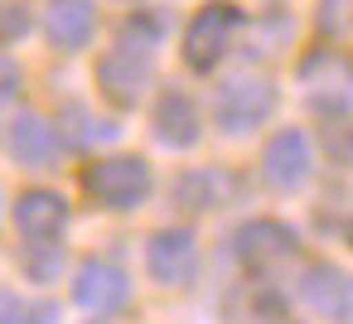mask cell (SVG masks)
<instances>
[{
    "instance_id": "cell-1",
    "label": "cell",
    "mask_w": 353,
    "mask_h": 324,
    "mask_svg": "<svg viewBox=\"0 0 353 324\" xmlns=\"http://www.w3.org/2000/svg\"><path fill=\"white\" fill-rule=\"evenodd\" d=\"M247 15L237 0H203V6L189 15V25L179 30V54L189 73H218L223 59L242 44Z\"/></svg>"
},
{
    "instance_id": "cell-2",
    "label": "cell",
    "mask_w": 353,
    "mask_h": 324,
    "mask_svg": "<svg viewBox=\"0 0 353 324\" xmlns=\"http://www.w3.org/2000/svg\"><path fill=\"white\" fill-rule=\"evenodd\" d=\"M276 102H281V92H276V83L266 73H252V68L232 73L213 92V126L228 141H247L276 117Z\"/></svg>"
},
{
    "instance_id": "cell-3",
    "label": "cell",
    "mask_w": 353,
    "mask_h": 324,
    "mask_svg": "<svg viewBox=\"0 0 353 324\" xmlns=\"http://www.w3.org/2000/svg\"><path fill=\"white\" fill-rule=\"evenodd\" d=\"M295 88L300 102L324 121V117H348L353 112V59L339 49H310L295 63Z\"/></svg>"
},
{
    "instance_id": "cell-4",
    "label": "cell",
    "mask_w": 353,
    "mask_h": 324,
    "mask_svg": "<svg viewBox=\"0 0 353 324\" xmlns=\"http://www.w3.org/2000/svg\"><path fill=\"white\" fill-rule=\"evenodd\" d=\"M83 194L107 213H131L155 194V174L141 155H102L83 170Z\"/></svg>"
},
{
    "instance_id": "cell-5",
    "label": "cell",
    "mask_w": 353,
    "mask_h": 324,
    "mask_svg": "<svg viewBox=\"0 0 353 324\" xmlns=\"http://www.w3.org/2000/svg\"><path fill=\"white\" fill-rule=\"evenodd\" d=\"M150 88H155V54L150 49L126 44V39H112V49L97 54V92L117 112H131Z\"/></svg>"
},
{
    "instance_id": "cell-6",
    "label": "cell",
    "mask_w": 353,
    "mask_h": 324,
    "mask_svg": "<svg viewBox=\"0 0 353 324\" xmlns=\"http://www.w3.org/2000/svg\"><path fill=\"white\" fill-rule=\"evenodd\" d=\"M314 179V145L300 126H281L261 145V184L276 194H300Z\"/></svg>"
},
{
    "instance_id": "cell-7",
    "label": "cell",
    "mask_w": 353,
    "mask_h": 324,
    "mask_svg": "<svg viewBox=\"0 0 353 324\" xmlns=\"http://www.w3.org/2000/svg\"><path fill=\"white\" fill-rule=\"evenodd\" d=\"M199 266H203L199 232H189V227H155L145 237V271L165 290H184L199 276Z\"/></svg>"
},
{
    "instance_id": "cell-8",
    "label": "cell",
    "mask_w": 353,
    "mask_h": 324,
    "mask_svg": "<svg viewBox=\"0 0 353 324\" xmlns=\"http://www.w3.org/2000/svg\"><path fill=\"white\" fill-rule=\"evenodd\" d=\"M295 252H300V237L281 218H247L232 232V261L247 271H276V266L295 261Z\"/></svg>"
},
{
    "instance_id": "cell-9",
    "label": "cell",
    "mask_w": 353,
    "mask_h": 324,
    "mask_svg": "<svg viewBox=\"0 0 353 324\" xmlns=\"http://www.w3.org/2000/svg\"><path fill=\"white\" fill-rule=\"evenodd\" d=\"M150 141L174 155L194 150L203 141V107L184 88H160V97L150 102Z\"/></svg>"
},
{
    "instance_id": "cell-10",
    "label": "cell",
    "mask_w": 353,
    "mask_h": 324,
    "mask_svg": "<svg viewBox=\"0 0 353 324\" xmlns=\"http://www.w3.org/2000/svg\"><path fill=\"white\" fill-rule=\"evenodd\" d=\"M0 145H6V155L15 165H25V170H54L63 160L59 126L44 112H15L6 121V131H0Z\"/></svg>"
},
{
    "instance_id": "cell-11",
    "label": "cell",
    "mask_w": 353,
    "mask_h": 324,
    "mask_svg": "<svg viewBox=\"0 0 353 324\" xmlns=\"http://www.w3.org/2000/svg\"><path fill=\"white\" fill-rule=\"evenodd\" d=\"M73 305L88 314H117L131 305V276L107 256H88L73 271Z\"/></svg>"
},
{
    "instance_id": "cell-12",
    "label": "cell",
    "mask_w": 353,
    "mask_h": 324,
    "mask_svg": "<svg viewBox=\"0 0 353 324\" xmlns=\"http://www.w3.org/2000/svg\"><path fill=\"white\" fill-rule=\"evenodd\" d=\"M295 300L314 319H348L353 314V276L334 261H310L295 281Z\"/></svg>"
},
{
    "instance_id": "cell-13",
    "label": "cell",
    "mask_w": 353,
    "mask_h": 324,
    "mask_svg": "<svg viewBox=\"0 0 353 324\" xmlns=\"http://www.w3.org/2000/svg\"><path fill=\"white\" fill-rule=\"evenodd\" d=\"M10 218H15V232L30 247H39V242H63V232L73 223V208H68V199L59 189H25L15 199Z\"/></svg>"
},
{
    "instance_id": "cell-14",
    "label": "cell",
    "mask_w": 353,
    "mask_h": 324,
    "mask_svg": "<svg viewBox=\"0 0 353 324\" xmlns=\"http://www.w3.org/2000/svg\"><path fill=\"white\" fill-rule=\"evenodd\" d=\"M97 0H44L39 6V30L59 54H83L97 39Z\"/></svg>"
},
{
    "instance_id": "cell-15",
    "label": "cell",
    "mask_w": 353,
    "mask_h": 324,
    "mask_svg": "<svg viewBox=\"0 0 353 324\" xmlns=\"http://www.w3.org/2000/svg\"><path fill=\"white\" fill-rule=\"evenodd\" d=\"M54 126H59L63 150H97V145H107L117 136V121L102 117V112H92V107H83V102H68L54 117Z\"/></svg>"
},
{
    "instance_id": "cell-16",
    "label": "cell",
    "mask_w": 353,
    "mask_h": 324,
    "mask_svg": "<svg viewBox=\"0 0 353 324\" xmlns=\"http://www.w3.org/2000/svg\"><path fill=\"white\" fill-rule=\"evenodd\" d=\"M228 199H232V174H228L223 165L189 170V174H179V184H174V203L189 208V213H213V208H223Z\"/></svg>"
},
{
    "instance_id": "cell-17",
    "label": "cell",
    "mask_w": 353,
    "mask_h": 324,
    "mask_svg": "<svg viewBox=\"0 0 353 324\" xmlns=\"http://www.w3.org/2000/svg\"><path fill=\"white\" fill-rule=\"evenodd\" d=\"M290 15L285 10H266V15H256V20H247V30H242V49H247V59H271L276 49H285L290 44Z\"/></svg>"
},
{
    "instance_id": "cell-18",
    "label": "cell",
    "mask_w": 353,
    "mask_h": 324,
    "mask_svg": "<svg viewBox=\"0 0 353 324\" xmlns=\"http://www.w3.org/2000/svg\"><path fill=\"white\" fill-rule=\"evenodd\" d=\"M170 34H174L170 10H136V15H126V20H121V30H117V39L141 44V49H150V54H160Z\"/></svg>"
},
{
    "instance_id": "cell-19",
    "label": "cell",
    "mask_w": 353,
    "mask_h": 324,
    "mask_svg": "<svg viewBox=\"0 0 353 324\" xmlns=\"http://www.w3.org/2000/svg\"><path fill=\"white\" fill-rule=\"evenodd\" d=\"M0 324H59V305L0 290Z\"/></svg>"
},
{
    "instance_id": "cell-20",
    "label": "cell",
    "mask_w": 353,
    "mask_h": 324,
    "mask_svg": "<svg viewBox=\"0 0 353 324\" xmlns=\"http://www.w3.org/2000/svg\"><path fill=\"white\" fill-rule=\"evenodd\" d=\"M314 30L334 44H353V0H314Z\"/></svg>"
},
{
    "instance_id": "cell-21",
    "label": "cell",
    "mask_w": 353,
    "mask_h": 324,
    "mask_svg": "<svg viewBox=\"0 0 353 324\" xmlns=\"http://www.w3.org/2000/svg\"><path fill=\"white\" fill-rule=\"evenodd\" d=\"M319 145H324L329 165H353V121L348 117H324Z\"/></svg>"
},
{
    "instance_id": "cell-22",
    "label": "cell",
    "mask_w": 353,
    "mask_h": 324,
    "mask_svg": "<svg viewBox=\"0 0 353 324\" xmlns=\"http://www.w3.org/2000/svg\"><path fill=\"white\" fill-rule=\"evenodd\" d=\"M20 92H25V68H20V59H15V54L0 49V112L15 107V102H20Z\"/></svg>"
},
{
    "instance_id": "cell-23",
    "label": "cell",
    "mask_w": 353,
    "mask_h": 324,
    "mask_svg": "<svg viewBox=\"0 0 353 324\" xmlns=\"http://www.w3.org/2000/svg\"><path fill=\"white\" fill-rule=\"evenodd\" d=\"M30 30V10L25 6H0V39H20Z\"/></svg>"
}]
</instances>
